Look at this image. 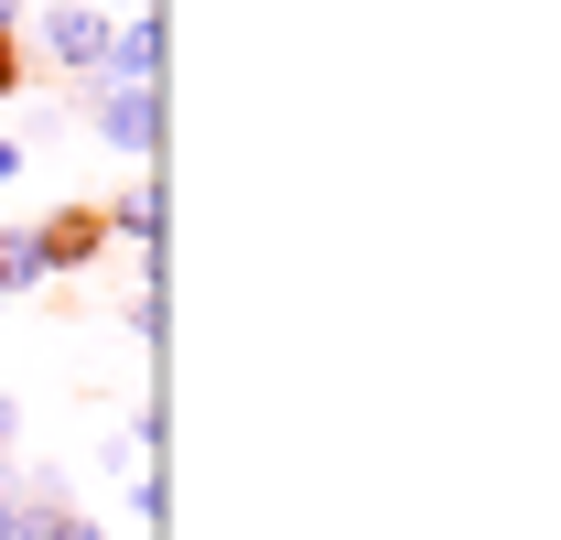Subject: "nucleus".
<instances>
[{"label":"nucleus","instance_id":"nucleus-1","mask_svg":"<svg viewBox=\"0 0 561 540\" xmlns=\"http://www.w3.org/2000/svg\"><path fill=\"white\" fill-rule=\"evenodd\" d=\"M22 33H33L22 55H33L44 76H66V87H98V66H108V33H119V11H108V0H55V11H33Z\"/></svg>","mask_w":561,"mask_h":540},{"label":"nucleus","instance_id":"nucleus-2","mask_svg":"<svg viewBox=\"0 0 561 540\" xmlns=\"http://www.w3.org/2000/svg\"><path fill=\"white\" fill-rule=\"evenodd\" d=\"M87 131L130 162H151L162 151V87H87Z\"/></svg>","mask_w":561,"mask_h":540},{"label":"nucleus","instance_id":"nucleus-3","mask_svg":"<svg viewBox=\"0 0 561 540\" xmlns=\"http://www.w3.org/2000/svg\"><path fill=\"white\" fill-rule=\"evenodd\" d=\"M98 87H162V11H119Z\"/></svg>","mask_w":561,"mask_h":540},{"label":"nucleus","instance_id":"nucleus-4","mask_svg":"<svg viewBox=\"0 0 561 540\" xmlns=\"http://www.w3.org/2000/svg\"><path fill=\"white\" fill-rule=\"evenodd\" d=\"M108 238H130V249H151V238H162V184H151V173L108 205Z\"/></svg>","mask_w":561,"mask_h":540},{"label":"nucleus","instance_id":"nucleus-5","mask_svg":"<svg viewBox=\"0 0 561 540\" xmlns=\"http://www.w3.org/2000/svg\"><path fill=\"white\" fill-rule=\"evenodd\" d=\"M22 540H108L87 508H55V519H22Z\"/></svg>","mask_w":561,"mask_h":540},{"label":"nucleus","instance_id":"nucleus-6","mask_svg":"<svg viewBox=\"0 0 561 540\" xmlns=\"http://www.w3.org/2000/svg\"><path fill=\"white\" fill-rule=\"evenodd\" d=\"M22 87H33V55H22V33H0V109H11Z\"/></svg>","mask_w":561,"mask_h":540},{"label":"nucleus","instance_id":"nucleus-7","mask_svg":"<svg viewBox=\"0 0 561 540\" xmlns=\"http://www.w3.org/2000/svg\"><path fill=\"white\" fill-rule=\"evenodd\" d=\"M22 162H33V140H22V131H0V184H22Z\"/></svg>","mask_w":561,"mask_h":540},{"label":"nucleus","instance_id":"nucleus-8","mask_svg":"<svg viewBox=\"0 0 561 540\" xmlns=\"http://www.w3.org/2000/svg\"><path fill=\"white\" fill-rule=\"evenodd\" d=\"M0 540H22V508H11V486H0Z\"/></svg>","mask_w":561,"mask_h":540},{"label":"nucleus","instance_id":"nucleus-9","mask_svg":"<svg viewBox=\"0 0 561 540\" xmlns=\"http://www.w3.org/2000/svg\"><path fill=\"white\" fill-rule=\"evenodd\" d=\"M0 292H11V227H0Z\"/></svg>","mask_w":561,"mask_h":540},{"label":"nucleus","instance_id":"nucleus-10","mask_svg":"<svg viewBox=\"0 0 561 540\" xmlns=\"http://www.w3.org/2000/svg\"><path fill=\"white\" fill-rule=\"evenodd\" d=\"M119 11H151V0H119Z\"/></svg>","mask_w":561,"mask_h":540}]
</instances>
